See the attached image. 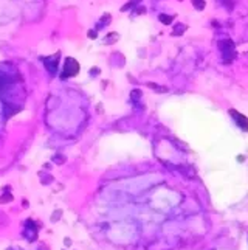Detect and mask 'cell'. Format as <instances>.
<instances>
[{
  "mask_svg": "<svg viewBox=\"0 0 248 250\" xmlns=\"http://www.w3.org/2000/svg\"><path fill=\"white\" fill-rule=\"evenodd\" d=\"M233 118H234V121H236V125L239 126L242 130H248V118L245 115H242V114H239L237 110H234V109H230V112H228Z\"/></svg>",
  "mask_w": 248,
  "mask_h": 250,
  "instance_id": "obj_1",
  "label": "cell"
},
{
  "mask_svg": "<svg viewBox=\"0 0 248 250\" xmlns=\"http://www.w3.org/2000/svg\"><path fill=\"white\" fill-rule=\"evenodd\" d=\"M65 73H64V76H73V75H76L78 72H79V64L75 61V59H72V58H68L67 61H65Z\"/></svg>",
  "mask_w": 248,
  "mask_h": 250,
  "instance_id": "obj_2",
  "label": "cell"
},
{
  "mask_svg": "<svg viewBox=\"0 0 248 250\" xmlns=\"http://www.w3.org/2000/svg\"><path fill=\"white\" fill-rule=\"evenodd\" d=\"M220 48H222L223 54H226V53H233V43H231L230 41L220 42Z\"/></svg>",
  "mask_w": 248,
  "mask_h": 250,
  "instance_id": "obj_3",
  "label": "cell"
},
{
  "mask_svg": "<svg viewBox=\"0 0 248 250\" xmlns=\"http://www.w3.org/2000/svg\"><path fill=\"white\" fill-rule=\"evenodd\" d=\"M147 87H151V89H154L155 92H160V93H165L167 92V89L163 87V85H158V84H154V83H147Z\"/></svg>",
  "mask_w": 248,
  "mask_h": 250,
  "instance_id": "obj_4",
  "label": "cell"
},
{
  "mask_svg": "<svg viewBox=\"0 0 248 250\" xmlns=\"http://www.w3.org/2000/svg\"><path fill=\"white\" fill-rule=\"evenodd\" d=\"M175 28H177V30H174V31H172V34H174V36H178V34H183V33H185V30H186V25H183V23H178V25H175Z\"/></svg>",
  "mask_w": 248,
  "mask_h": 250,
  "instance_id": "obj_5",
  "label": "cell"
},
{
  "mask_svg": "<svg viewBox=\"0 0 248 250\" xmlns=\"http://www.w3.org/2000/svg\"><path fill=\"white\" fill-rule=\"evenodd\" d=\"M192 6L199 11H202L205 8V0H192Z\"/></svg>",
  "mask_w": 248,
  "mask_h": 250,
  "instance_id": "obj_6",
  "label": "cell"
},
{
  "mask_svg": "<svg viewBox=\"0 0 248 250\" xmlns=\"http://www.w3.org/2000/svg\"><path fill=\"white\" fill-rule=\"evenodd\" d=\"M172 19H174V17H172V16H167V14H161V16H160V22L165 23V25H169V23L172 22Z\"/></svg>",
  "mask_w": 248,
  "mask_h": 250,
  "instance_id": "obj_7",
  "label": "cell"
},
{
  "mask_svg": "<svg viewBox=\"0 0 248 250\" xmlns=\"http://www.w3.org/2000/svg\"><path fill=\"white\" fill-rule=\"evenodd\" d=\"M9 201H12V196H11V194H6V196H2V197H0V202H2V204H6V202H9Z\"/></svg>",
  "mask_w": 248,
  "mask_h": 250,
  "instance_id": "obj_8",
  "label": "cell"
},
{
  "mask_svg": "<svg viewBox=\"0 0 248 250\" xmlns=\"http://www.w3.org/2000/svg\"><path fill=\"white\" fill-rule=\"evenodd\" d=\"M54 160H56L57 163H62V162H64L65 159H64V157H61V156H56V157H54Z\"/></svg>",
  "mask_w": 248,
  "mask_h": 250,
  "instance_id": "obj_9",
  "label": "cell"
}]
</instances>
